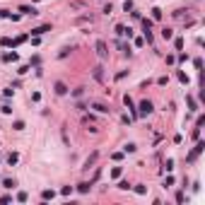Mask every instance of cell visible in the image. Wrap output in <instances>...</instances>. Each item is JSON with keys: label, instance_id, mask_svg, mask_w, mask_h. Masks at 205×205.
<instances>
[{"label": "cell", "instance_id": "23", "mask_svg": "<svg viewBox=\"0 0 205 205\" xmlns=\"http://www.w3.org/2000/svg\"><path fill=\"white\" fill-rule=\"evenodd\" d=\"M162 36H164V39H171V29L164 27V29H162Z\"/></svg>", "mask_w": 205, "mask_h": 205}, {"label": "cell", "instance_id": "4", "mask_svg": "<svg viewBox=\"0 0 205 205\" xmlns=\"http://www.w3.org/2000/svg\"><path fill=\"white\" fill-rule=\"evenodd\" d=\"M46 31H51V24H41V27L31 29V34H34V36H41V34H46Z\"/></svg>", "mask_w": 205, "mask_h": 205}, {"label": "cell", "instance_id": "16", "mask_svg": "<svg viewBox=\"0 0 205 205\" xmlns=\"http://www.w3.org/2000/svg\"><path fill=\"white\" fill-rule=\"evenodd\" d=\"M2 60H5V63H10V60H17V53H5V56H2Z\"/></svg>", "mask_w": 205, "mask_h": 205}, {"label": "cell", "instance_id": "20", "mask_svg": "<svg viewBox=\"0 0 205 205\" xmlns=\"http://www.w3.org/2000/svg\"><path fill=\"white\" fill-rule=\"evenodd\" d=\"M152 17H155V19H162V10L155 7V10H152Z\"/></svg>", "mask_w": 205, "mask_h": 205}, {"label": "cell", "instance_id": "15", "mask_svg": "<svg viewBox=\"0 0 205 205\" xmlns=\"http://www.w3.org/2000/svg\"><path fill=\"white\" fill-rule=\"evenodd\" d=\"M142 29H145V31H150V29H152V19H142Z\"/></svg>", "mask_w": 205, "mask_h": 205}, {"label": "cell", "instance_id": "1", "mask_svg": "<svg viewBox=\"0 0 205 205\" xmlns=\"http://www.w3.org/2000/svg\"><path fill=\"white\" fill-rule=\"evenodd\" d=\"M116 34H118V36H128V39H131L133 36V29L126 27V24H118V27H116Z\"/></svg>", "mask_w": 205, "mask_h": 205}, {"label": "cell", "instance_id": "5", "mask_svg": "<svg viewBox=\"0 0 205 205\" xmlns=\"http://www.w3.org/2000/svg\"><path fill=\"white\" fill-rule=\"evenodd\" d=\"M203 147H205L203 142H198L196 147H193V152H191V155H188V162H193V159H196V157H198V155H200V152H203Z\"/></svg>", "mask_w": 205, "mask_h": 205}, {"label": "cell", "instance_id": "11", "mask_svg": "<svg viewBox=\"0 0 205 205\" xmlns=\"http://www.w3.org/2000/svg\"><path fill=\"white\" fill-rule=\"evenodd\" d=\"M102 70H104V68H102V65H97V68H94V70H92V75H94V80H99V82H102V80H104V73H102Z\"/></svg>", "mask_w": 205, "mask_h": 205}, {"label": "cell", "instance_id": "3", "mask_svg": "<svg viewBox=\"0 0 205 205\" xmlns=\"http://www.w3.org/2000/svg\"><path fill=\"white\" fill-rule=\"evenodd\" d=\"M147 113H152V102H140V116H147Z\"/></svg>", "mask_w": 205, "mask_h": 205}, {"label": "cell", "instance_id": "14", "mask_svg": "<svg viewBox=\"0 0 205 205\" xmlns=\"http://www.w3.org/2000/svg\"><path fill=\"white\" fill-rule=\"evenodd\" d=\"M2 186H5V188H15L17 184H15V179H5V181H2Z\"/></svg>", "mask_w": 205, "mask_h": 205}, {"label": "cell", "instance_id": "6", "mask_svg": "<svg viewBox=\"0 0 205 205\" xmlns=\"http://www.w3.org/2000/svg\"><path fill=\"white\" fill-rule=\"evenodd\" d=\"M19 12H24V15H39V10L34 7V5H22V7H19Z\"/></svg>", "mask_w": 205, "mask_h": 205}, {"label": "cell", "instance_id": "18", "mask_svg": "<svg viewBox=\"0 0 205 205\" xmlns=\"http://www.w3.org/2000/svg\"><path fill=\"white\" fill-rule=\"evenodd\" d=\"M135 193H138V196H145V193H147V188H145V186H135Z\"/></svg>", "mask_w": 205, "mask_h": 205}, {"label": "cell", "instance_id": "2", "mask_svg": "<svg viewBox=\"0 0 205 205\" xmlns=\"http://www.w3.org/2000/svg\"><path fill=\"white\" fill-rule=\"evenodd\" d=\"M97 56L102 58V60L109 56V51H106V44H104V41H97Z\"/></svg>", "mask_w": 205, "mask_h": 205}, {"label": "cell", "instance_id": "26", "mask_svg": "<svg viewBox=\"0 0 205 205\" xmlns=\"http://www.w3.org/2000/svg\"><path fill=\"white\" fill-rule=\"evenodd\" d=\"M12 128H15V131H22V128H24V123H22V121H15V126H12Z\"/></svg>", "mask_w": 205, "mask_h": 205}, {"label": "cell", "instance_id": "19", "mask_svg": "<svg viewBox=\"0 0 205 205\" xmlns=\"http://www.w3.org/2000/svg\"><path fill=\"white\" fill-rule=\"evenodd\" d=\"M41 198H44V200H51V198H53V191H44V193H41Z\"/></svg>", "mask_w": 205, "mask_h": 205}, {"label": "cell", "instance_id": "13", "mask_svg": "<svg viewBox=\"0 0 205 205\" xmlns=\"http://www.w3.org/2000/svg\"><path fill=\"white\" fill-rule=\"evenodd\" d=\"M17 159H19V155L12 152V155H7V164H17Z\"/></svg>", "mask_w": 205, "mask_h": 205}, {"label": "cell", "instance_id": "25", "mask_svg": "<svg viewBox=\"0 0 205 205\" xmlns=\"http://www.w3.org/2000/svg\"><path fill=\"white\" fill-rule=\"evenodd\" d=\"M118 188H121V191H128V188H131V184H128V181H121V184H118Z\"/></svg>", "mask_w": 205, "mask_h": 205}, {"label": "cell", "instance_id": "8", "mask_svg": "<svg viewBox=\"0 0 205 205\" xmlns=\"http://www.w3.org/2000/svg\"><path fill=\"white\" fill-rule=\"evenodd\" d=\"M92 109H97L99 113H109V111H111V109H109L106 104H99V102H94V104H92Z\"/></svg>", "mask_w": 205, "mask_h": 205}, {"label": "cell", "instance_id": "21", "mask_svg": "<svg viewBox=\"0 0 205 205\" xmlns=\"http://www.w3.org/2000/svg\"><path fill=\"white\" fill-rule=\"evenodd\" d=\"M84 94V87H77V89H73V97H82Z\"/></svg>", "mask_w": 205, "mask_h": 205}, {"label": "cell", "instance_id": "17", "mask_svg": "<svg viewBox=\"0 0 205 205\" xmlns=\"http://www.w3.org/2000/svg\"><path fill=\"white\" fill-rule=\"evenodd\" d=\"M135 150H138V147H135V142H128V145H126V147H123V152H131V155H133V152H135Z\"/></svg>", "mask_w": 205, "mask_h": 205}, {"label": "cell", "instance_id": "12", "mask_svg": "<svg viewBox=\"0 0 205 205\" xmlns=\"http://www.w3.org/2000/svg\"><path fill=\"white\" fill-rule=\"evenodd\" d=\"M82 7H84L82 0H73V2H70V10H82Z\"/></svg>", "mask_w": 205, "mask_h": 205}, {"label": "cell", "instance_id": "10", "mask_svg": "<svg viewBox=\"0 0 205 205\" xmlns=\"http://www.w3.org/2000/svg\"><path fill=\"white\" fill-rule=\"evenodd\" d=\"M53 89H56V94H60V97H63V94H68V87L63 82H56L53 84Z\"/></svg>", "mask_w": 205, "mask_h": 205}, {"label": "cell", "instance_id": "22", "mask_svg": "<svg viewBox=\"0 0 205 205\" xmlns=\"http://www.w3.org/2000/svg\"><path fill=\"white\" fill-rule=\"evenodd\" d=\"M0 46H12V39H7V36L0 39Z\"/></svg>", "mask_w": 205, "mask_h": 205}, {"label": "cell", "instance_id": "7", "mask_svg": "<svg viewBox=\"0 0 205 205\" xmlns=\"http://www.w3.org/2000/svg\"><path fill=\"white\" fill-rule=\"evenodd\" d=\"M97 157H99V152H92V155H89V157L84 159V169H89L94 164V162H97Z\"/></svg>", "mask_w": 205, "mask_h": 205}, {"label": "cell", "instance_id": "9", "mask_svg": "<svg viewBox=\"0 0 205 205\" xmlns=\"http://www.w3.org/2000/svg\"><path fill=\"white\" fill-rule=\"evenodd\" d=\"M92 184L94 181H82V184H77V191H80V193H87V191L92 188Z\"/></svg>", "mask_w": 205, "mask_h": 205}, {"label": "cell", "instance_id": "24", "mask_svg": "<svg viewBox=\"0 0 205 205\" xmlns=\"http://www.w3.org/2000/svg\"><path fill=\"white\" fill-rule=\"evenodd\" d=\"M60 193H63V196H70V193H73V186H63V191H60Z\"/></svg>", "mask_w": 205, "mask_h": 205}]
</instances>
